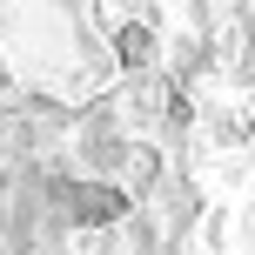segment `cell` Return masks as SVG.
Masks as SVG:
<instances>
[{"label": "cell", "instance_id": "1", "mask_svg": "<svg viewBox=\"0 0 255 255\" xmlns=\"http://www.w3.org/2000/svg\"><path fill=\"white\" fill-rule=\"evenodd\" d=\"M148 47H154V40H148V34H141V27H128V34H121V54H128V61H134V67H141V61H148Z\"/></svg>", "mask_w": 255, "mask_h": 255}]
</instances>
